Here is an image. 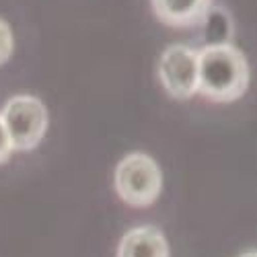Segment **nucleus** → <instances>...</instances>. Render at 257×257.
Masks as SVG:
<instances>
[{"label": "nucleus", "mask_w": 257, "mask_h": 257, "mask_svg": "<svg viewBox=\"0 0 257 257\" xmlns=\"http://www.w3.org/2000/svg\"><path fill=\"white\" fill-rule=\"evenodd\" d=\"M115 194L132 208H146L157 202L163 189V173L159 163L146 153L125 155L113 175Z\"/></svg>", "instance_id": "2"}, {"label": "nucleus", "mask_w": 257, "mask_h": 257, "mask_svg": "<svg viewBox=\"0 0 257 257\" xmlns=\"http://www.w3.org/2000/svg\"><path fill=\"white\" fill-rule=\"evenodd\" d=\"M0 117H3L9 132L13 151L17 153H29L35 146H39L50 123L44 101L33 95L11 97L0 111Z\"/></svg>", "instance_id": "3"}, {"label": "nucleus", "mask_w": 257, "mask_h": 257, "mask_svg": "<svg viewBox=\"0 0 257 257\" xmlns=\"http://www.w3.org/2000/svg\"><path fill=\"white\" fill-rule=\"evenodd\" d=\"M13 144H11V138H9V132H7V127H5V121L3 117H0V165H5L11 155H13Z\"/></svg>", "instance_id": "9"}, {"label": "nucleus", "mask_w": 257, "mask_h": 257, "mask_svg": "<svg viewBox=\"0 0 257 257\" xmlns=\"http://www.w3.org/2000/svg\"><path fill=\"white\" fill-rule=\"evenodd\" d=\"M115 257H169V243L157 226H136L121 237Z\"/></svg>", "instance_id": "5"}, {"label": "nucleus", "mask_w": 257, "mask_h": 257, "mask_svg": "<svg viewBox=\"0 0 257 257\" xmlns=\"http://www.w3.org/2000/svg\"><path fill=\"white\" fill-rule=\"evenodd\" d=\"M13 50H15L13 29L9 27L7 21L0 19V66L9 62V58L13 56Z\"/></svg>", "instance_id": "8"}, {"label": "nucleus", "mask_w": 257, "mask_h": 257, "mask_svg": "<svg viewBox=\"0 0 257 257\" xmlns=\"http://www.w3.org/2000/svg\"><path fill=\"white\" fill-rule=\"evenodd\" d=\"M198 62L200 95L216 103H230L245 95L251 80V68L245 54L234 44L200 48Z\"/></svg>", "instance_id": "1"}, {"label": "nucleus", "mask_w": 257, "mask_h": 257, "mask_svg": "<svg viewBox=\"0 0 257 257\" xmlns=\"http://www.w3.org/2000/svg\"><path fill=\"white\" fill-rule=\"evenodd\" d=\"M151 5L161 23L181 29L198 25L212 0H151Z\"/></svg>", "instance_id": "6"}, {"label": "nucleus", "mask_w": 257, "mask_h": 257, "mask_svg": "<svg viewBox=\"0 0 257 257\" xmlns=\"http://www.w3.org/2000/svg\"><path fill=\"white\" fill-rule=\"evenodd\" d=\"M241 257H257V251H247V253H243Z\"/></svg>", "instance_id": "10"}, {"label": "nucleus", "mask_w": 257, "mask_h": 257, "mask_svg": "<svg viewBox=\"0 0 257 257\" xmlns=\"http://www.w3.org/2000/svg\"><path fill=\"white\" fill-rule=\"evenodd\" d=\"M202 25V35H204V46L202 48H212V46H228L232 44L234 37V23L230 13L220 7L212 5L206 15L200 21Z\"/></svg>", "instance_id": "7"}, {"label": "nucleus", "mask_w": 257, "mask_h": 257, "mask_svg": "<svg viewBox=\"0 0 257 257\" xmlns=\"http://www.w3.org/2000/svg\"><path fill=\"white\" fill-rule=\"evenodd\" d=\"M157 76L167 95L177 101L198 95L200 84V62L198 50L185 44H173L163 50L157 62Z\"/></svg>", "instance_id": "4"}]
</instances>
